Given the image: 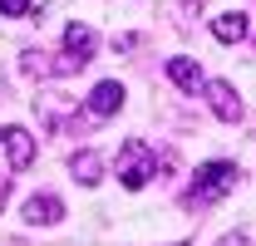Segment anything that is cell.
Returning <instances> with one entry per match:
<instances>
[{
    "instance_id": "6da1fadb",
    "label": "cell",
    "mask_w": 256,
    "mask_h": 246,
    "mask_svg": "<svg viewBox=\"0 0 256 246\" xmlns=\"http://www.w3.org/2000/svg\"><path fill=\"white\" fill-rule=\"evenodd\" d=\"M158 168H172V158L168 153H153L143 138H128L124 153H118V182L128 187V192H138V187H148V178H158Z\"/></svg>"
},
{
    "instance_id": "7a4b0ae2",
    "label": "cell",
    "mask_w": 256,
    "mask_h": 246,
    "mask_svg": "<svg viewBox=\"0 0 256 246\" xmlns=\"http://www.w3.org/2000/svg\"><path fill=\"white\" fill-rule=\"evenodd\" d=\"M236 162H202L197 168V178H192L188 187V207H207V202H217V197H226L232 187H236Z\"/></svg>"
},
{
    "instance_id": "3957f363",
    "label": "cell",
    "mask_w": 256,
    "mask_h": 246,
    "mask_svg": "<svg viewBox=\"0 0 256 246\" xmlns=\"http://www.w3.org/2000/svg\"><path fill=\"white\" fill-rule=\"evenodd\" d=\"M202 94H207L212 114H217L222 123H236V118H242V98H236V89H232L226 79H207V84H202Z\"/></svg>"
},
{
    "instance_id": "277c9868",
    "label": "cell",
    "mask_w": 256,
    "mask_h": 246,
    "mask_svg": "<svg viewBox=\"0 0 256 246\" xmlns=\"http://www.w3.org/2000/svg\"><path fill=\"white\" fill-rule=\"evenodd\" d=\"M0 143H5V153H10V168H15V172H25V168L34 162V138H30V128L10 123V128H0Z\"/></svg>"
},
{
    "instance_id": "5b68a950",
    "label": "cell",
    "mask_w": 256,
    "mask_h": 246,
    "mask_svg": "<svg viewBox=\"0 0 256 246\" xmlns=\"http://www.w3.org/2000/svg\"><path fill=\"white\" fill-rule=\"evenodd\" d=\"M124 84H118V79H104V84H94V94H89V104H84V108H89V114H94V118H114V114H118V108H124Z\"/></svg>"
},
{
    "instance_id": "8992f818",
    "label": "cell",
    "mask_w": 256,
    "mask_h": 246,
    "mask_svg": "<svg viewBox=\"0 0 256 246\" xmlns=\"http://www.w3.org/2000/svg\"><path fill=\"white\" fill-rule=\"evenodd\" d=\"M212 34H217L222 44H236V40L252 34V15H246V10H222V15L212 20Z\"/></svg>"
},
{
    "instance_id": "52a82bcc",
    "label": "cell",
    "mask_w": 256,
    "mask_h": 246,
    "mask_svg": "<svg viewBox=\"0 0 256 246\" xmlns=\"http://www.w3.org/2000/svg\"><path fill=\"white\" fill-rule=\"evenodd\" d=\"M69 172H74V182L98 187V182H104V158H98L94 148H79V153L69 158Z\"/></svg>"
},
{
    "instance_id": "ba28073f",
    "label": "cell",
    "mask_w": 256,
    "mask_h": 246,
    "mask_svg": "<svg viewBox=\"0 0 256 246\" xmlns=\"http://www.w3.org/2000/svg\"><path fill=\"white\" fill-rule=\"evenodd\" d=\"M168 79H172L182 94H197L202 84H207L202 69H197V60H188V54H172V60H168Z\"/></svg>"
},
{
    "instance_id": "9c48e42d",
    "label": "cell",
    "mask_w": 256,
    "mask_h": 246,
    "mask_svg": "<svg viewBox=\"0 0 256 246\" xmlns=\"http://www.w3.org/2000/svg\"><path fill=\"white\" fill-rule=\"evenodd\" d=\"M60 216H64V202H60V197H50V192L25 202V222H30V226H54Z\"/></svg>"
},
{
    "instance_id": "30bf717a",
    "label": "cell",
    "mask_w": 256,
    "mask_h": 246,
    "mask_svg": "<svg viewBox=\"0 0 256 246\" xmlns=\"http://www.w3.org/2000/svg\"><path fill=\"white\" fill-rule=\"evenodd\" d=\"M94 44H98V34L89 30V25H79V20L64 25V50H69V54H79V60L89 64V60H94Z\"/></svg>"
},
{
    "instance_id": "8fae6325",
    "label": "cell",
    "mask_w": 256,
    "mask_h": 246,
    "mask_svg": "<svg viewBox=\"0 0 256 246\" xmlns=\"http://www.w3.org/2000/svg\"><path fill=\"white\" fill-rule=\"evenodd\" d=\"M20 74H25V79H54L60 64H50L44 50H25V54H20Z\"/></svg>"
},
{
    "instance_id": "7c38bea8",
    "label": "cell",
    "mask_w": 256,
    "mask_h": 246,
    "mask_svg": "<svg viewBox=\"0 0 256 246\" xmlns=\"http://www.w3.org/2000/svg\"><path fill=\"white\" fill-rule=\"evenodd\" d=\"M30 5H34V0H0V15H5V20H20Z\"/></svg>"
},
{
    "instance_id": "4fadbf2b",
    "label": "cell",
    "mask_w": 256,
    "mask_h": 246,
    "mask_svg": "<svg viewBox=\"0 0 256 246\" xmlns=\"http://www.w3.org/2000/svg\"><path fill=\"white\" fill-rule=\"evenodd\" d=\"M114 50H118V54H128V50H138V34H118V40H114Z\"/></svg>"
},
{
    "instance_id": "5bb4252c",
    "label": "cell",
    "mask_w": 256,
    "mask_h": 246,
    "mask_svg": "<svg viewBox=\"0 0 256 246\" xmlns=\"http://www.w3.org/2000/svg\"><path fill=\"white\" fill-rule=\"evenodd\" d=\"M202 10V0H182V15H197Z\"/></svg>"
},
{
    "instance_id": "9a60e30c",
    "label": "cell",
    "mask_w": 256,
    "mask_h": 246,
    "mask_svg": "<svg viewBox=\"0 0 256 246\" xmlns=\"http://www.w3.org/2000/svg\"><path fill=\"white\" fill-rule=\"evenodd\" d=\"M5 202H10V182L0 178V207H5Z\"/></svg>"
},
{
    "instance_id": "2e32d148",
    "label": "cell",
    "mask_w": 256,
    "mask_h": 246,
    "mask_svg": "<svg viewBox=\"0 0 256 246\" xmlns=\"http://www.w3.org/2000/svg\"><path fill=\"white\" fill-rule=\"evenodd\" d=\"M222 246H246V236H242V232H236V236H226Z\"/></svg>"
}]
</instances>
